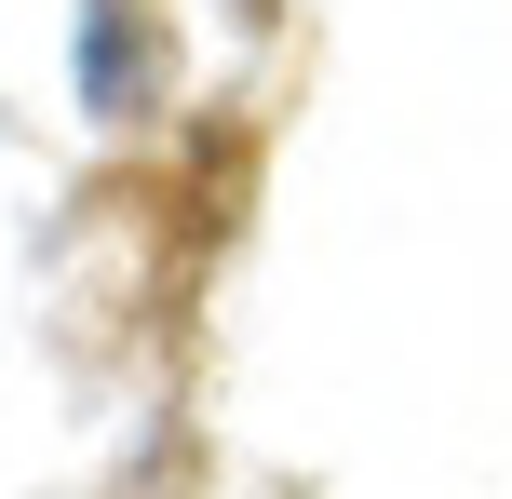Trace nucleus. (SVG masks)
<instances>
[{"label": "nucleus", "mask_w": 512, "mask_h": 499, "mask_svg": "<svg viewBox=\"0 0 512 499\" xmlns=\"http://www.w3.org/2000/svg\"><path fill=\"white\" fill-rule=\"evenodd\" d=\"M81 108H95V122H122V108H135V81H122V0L81 14Z\"/></svg>", "instance_id": "nucleus-1"}]
</instances>
